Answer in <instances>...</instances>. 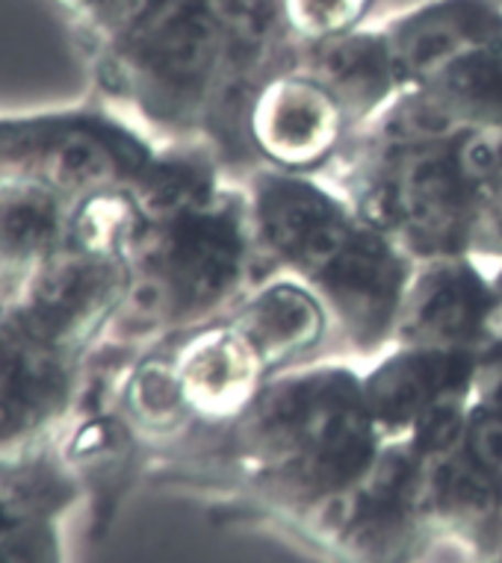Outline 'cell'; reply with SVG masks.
I'll list each match as a JSON object with an SVG mask.
<instances>
[{
    "mask_svg": "<svg viewBox=\"0 0 502 563\" xmlns=\"http://www.w3.org/2000/svg\"><path fill=\"white\" fill-rule=\"evenodd\" d=\"M375 7L379 0H281V21L298 47H310L372 24Z\"/></svg>",
    "mask_w": 502,
    "mask_h": 563,
    "instance_id": "cell-19",
    "label": "cell"
},
{
    "mask_svg": "<svg viewBox=\"0 0 502 563\" xmlns=\"http://www.w3.org/2000/svg\"><path fill=\"white\" fill-rule=\"evenodd\" d=\"M408 89L449 128L502 130V45L452 56Z\"/></svg>",
    "mask_w": 502,
    "mask_h": 563,
    "instance_id": "cell-18",
    "label": "cell"
},
{
    "mask_svg": "<svg viewBox=\"0 0 502 563\" xmlns=\"http://www.w3.org/2000/svg\"><path fill=\"white\" fill-rule=\"evenodd\" d=\"M128 292V266L116 254L66 240L30 275L12 307L45 340L92 357L110 336Z\"/></svg>",
    "mask_w": 502,
    "mask_h": 563,
    "instance_id": "cell-12",
    "label": "cell"
},
{
    "mask_svg": "<svg viewBox=\"0 0 502 563\" xmlns=\"http://www.w3.org/2000/svg\"><path fill=\"white\" fill-rule=\"evenodd\" d=\"M296 63L335 92L354 133L370 128L408 89L396 51L379 21L323 45L298 47Z\"/></svg>",
    "mask_w": 502,
    "mask_h": 563,
    "instance_id": "cell-15",
    "label": "cell"
},
{
    "mask_svg": "<svg viewBox=\"0 0 502 563\" xmlns=\"http://www.w3.org/2000/svg\"><path fill=\"white\" fill-rule=\"evenodd\" d=\"M228 437L251 493L302 534L352 496L388 449L361 369L346 357H314L272 375Z\"/></svg>",
    "mask_w": 502,
    "mask_h": 563,
    "instance_id": "cell-4",
    "label": "cell"
},
{
    "mask_svg": "<svg viewBox=\"0 0 502 563\" xmlns=\"http://www.w3.org/2000/svg\"><path fill=\"white\" fill-rule=\"evenodd\" d=\"M124 266L128 292L103 345L145 349L228 313L258 284L242 186L142 216Z\"/></svg>",
    "mask_w": 502,
    "mask_h": 563,
    "instance_id": "cell-5",
    "label": "cell"
},
{
    "mask_svg": "<svg viewBox=\"0 0 502 563\" xmlns=\"http://www.w3.org/2000/svg\"><path fill=\"white\" fill-rule=\"evenodd\" d=\"M417 563L502 558V413L476 401L447 452L419 466Z\"/></svg>",
    "mask_w": 502,
    "mask_h": 563,
    "instance_id": "cell-7",
    "label": "cell"
},
{
    "mask_svg": "<svg viewBox=\"0 0 502 563\" xmlns=\"http://www.w3.org/2000/svg\"><path fill=\"white\" fill-rule=\"evenodd\" d=\"M491 280H493V289H496V296L502 301V257L496 263H491Z\"/></svg>",
    "mask_w": 502,
    "mask_h": 563,
    "instance_id": "cell-23",
    "label": "cell"
},
{
    "mask_svg": "<svg viewBox=\"0 0 502 563\" xmlns=\"http://www.w3.org/2000/svg\"><path fill=\"white\" fill-rule=\"evenodd\" d=\"M363 396L388 445L428 461L447 452L476 405V354L391 345L361 369Z\"/></svg>",
    "mask_w": 502,
    "mask_h": 563,
    "instance_id": "cell-8",
    "label": "cell"
},
{
    "mask_svg": "<svg viewBox=\"0 0 502 563\" xmlns=\"http://www.w3.org/2000/svg\"><path fill=\"white\" fill-rule=\"evenodd\" d=\"M112 378L110 357L101 351L92 354L84 401L54 449L80 489L95 543L107 537L137 478L149 470V443L116 401Z\"/></svg>",
    "mask_w": 502,
    "mask_h": 563,
    "instance_id": "cell-10",
    "label": "cell"
},
{
    "mask_svg": "<svg viewBox=\"0 0 502 563\" xmlns=\"http://www.w3.org/2000/svg\"><path fill=\"white\" fill-rule=\"evenodd\" d=\"M293 59L290 38L240 36L216 0H151L84 65L95 98L175 142L214 136L228 112L242 124L258 86Z\"/></svg>",
    "mask_w": 502,
    "mask_h": 563,
    "instance_id": "cell-2",
    "label": "cell"
},
{
    "mask_svg": "<svg viewBox=\"0 0 502 563\" xmlns=\"http://www.w3.org/2000/svg\"><path fill=\"white\" fill-rule=\"evenodd\" d=\"M163 345L196 426L228 428L272 378L261 351L228 316L168 336Z\"/></svg>",
    "mask_w": 502,
    "mask_h": 563,
    "instance_id": "cell-14",
    "label": "cell"
},
{
    "mask_svg": "<svg viewBox=\"0 0 502 563\" xmlns=\"http://www.w3.org/2000/svg\"><path fill=\"white\" fill-rule=\"evenodd\" d=\"M160 142L101 98L0 112V175L30 177L77 203L110 189H133Z\"/></svg>",
    "mask_w": 502,
    "mask_h": 563,
    "instance_id": "cell-6",
    "label": "cell"
},
{
    "mask_svg": "<svg viewBox=\"0 0 502 563\" xmlns=\"http://www.w3.org/2000/svg\"><path fill=\"white\" fill-rule=\"evenodd\" d=\"M66 24L80 56H92L116 33L128 27L151 0H47Z\"/></svg>",
    "mask_w": 502,
    "mask_h": 563,
    "instance_id": "cell-20",
    "label": "cell"
},
{
    "mask_svg": "<svg viewBox=\"0 0 502 563\" xmlns=\"http://www.w3.org/2000/svg\"><path fill=\"white\" fill-rule=\"evenodd\" d=\"M242 192L258 268L293 277L323 301L346 361L391 349L417 260L326 177L254 166Z\"/></svg>",
    "mask_w": 502,
    "mask_h": 563,
    "instance_id": "cell-3",
    "label": "cell"
},
{
    "mask_svg": "<svg viewBox=\"0 0 502 563\" xmlns=\"http://www.w3.org/2000/svg\"><path fill=\"white\" fill-rule=\"evenodd\" d=\"M0 563H66L63 522L59 519L36 522L19 543L0 554Z\"/></svg>",
    "mask_w": 502,
    "mask_h": 563,
    "instance_id": "cell-21",
    "label": "cell"
},
{
    "mask_svg": "<svg viewBox=\"0 0 502 563\" xmlns=\"http://www.w3.org/2000/svg\"><path fill=\"white\" fill-rule=\"evenodd\" d=\"M225 316L261 351L272 375L314 361V354L335 336L323 301L287 275L258 280Z\"/></svg>",
    "mask_w": 502,
    "mask_h": 563,
    "instance_id": "cell-16",
    "label": "cell"
},
{
    "mask_svg": "<svg viewBox=\"0 0 502 563\" xmlns=\"http://www.w3.org/2000/svg\"><path fill=\"white\" fill-rule=\"evenodd\" d=\"M476 401L502 413V322L476 354Z\"/></svg>",
    "mask_w": 502,
    "mask_h": 563,
    "instance_id": "cell-22",
    "label": "cell"
},
{
    "mask_svg": "<svg viewBox=\"0 0 502 563\" xmlns=\"http://www.w3.org/2000/svg\"><path fill=\"white\" fill-rule=\"evenodd\" d=\"M337 166L346 198L414 260L502 257V130L449 128L405 89Z\"/></svg>",
    "mask_w": 502,
    "mask_h": 563,
    "instance_id": "cell-1",
    "label": "cell"
},
{
    "mask_svg": "<svg viewBox=\"0 0 502 563\" xmlns=\"http://www.w3.org/2000/svg\"><path fill=\"white\" fill-rule=\"evenodd\" d=\"M400 59L405 86L452 56L502 45V0H417L379 21Z\"/></svg>",
    "mask_w": 502,
    "mask_h": 563,
    "instance_id": "cell-17",
    "label": "cell"
},
{
    "mask_svg": "<svg viewBox=\"0 0 502 563\" xmlns=\"http://www.w3.org/2000/svg\"><path fill=\"white\" fill-rule=\"evenodd\" d=\"M86 378L89 357L39 336L12 305L0 310V470L54 454Z\"/></svg>",
    "mask_w": 502,
    "mask_h": 563,
    "instance_id": "cell-9",
    "label": "cell"
},
{
    "mask_svg": "<svg viewBox=\"0 0 502 563\" xmlns=\"http://www.w3.org/2000/svg\"><path fill=\"white\" fill-rule=\"evenodd\" d=\"M502 322L491 263L476 257L417 260L402 298L393 345L479 354Z\"/></svg>",
    "mask_w": 502,
    "mask_h": 563,
    "instance_id": "cell-13",
    "label": "cell"
},
{
    "mask_svg": "<svg viewBox=\"0 0 502 563\" xmlns=\"http://www.w3.org/2000/svg\"><path fill=\"white\" fill-rule=\"evenodd\" d=\"M354 128L335 92L298 63L272 71L251 95L242 142L254 166L323 177L349 148Z\"/></svg>",
    "mask_w": 502,
    "mask_h": 563,
    "instance_id": "cell-11",
    "label": "cell"
},
{
    "mask_svg": "<svg viewBox=\"0 0 502 563\" xmlns=\"http://www.w3.org/2000/svg\"><path fill=\"white\" fill-rule=\"evenodd\" d=\"M493 563H502V558H500V561H493Z\"/></svg>",
    "mask_w": 502,
    "mask_h": 563,
    "instance_id": "cell-24",
    "label": "cell"
}]
</instances>
